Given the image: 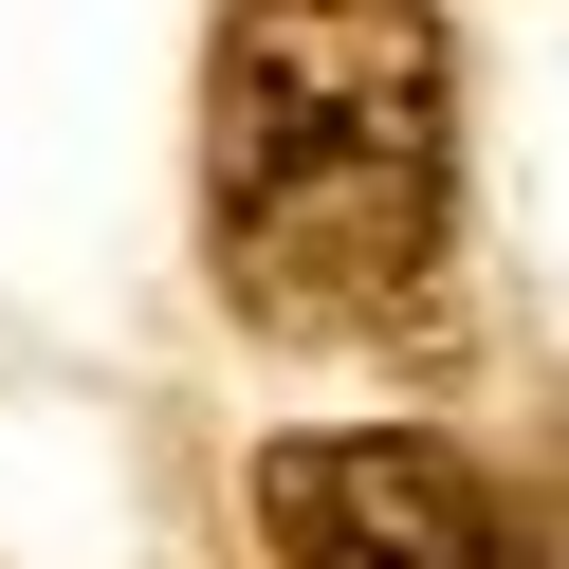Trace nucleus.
I'll return each mask as SVG.
<instances>
[{
	"mask_svg": "<svg viewBox=\"0 0 569 569\" xmlns=\"http://www.w3.org/2000/svg\"><path fill=\"white\" fill-rule=\"evenodd\" d=\"M202 239L295 349H441V0H221Z\"/></svg>",
	"mask_w": 569,
	"mask_h": 569,
	"instance_id": "f257e3e1",
	"label": "nucleus"
},
{
	"mask_svg": "<svg viewBox=\"0 0 569 569\" xmlns=\"http://www.w3.org/2000/svg\"><path fill=\"white\" fill-rule=\"evenodd\" d=\"M258 551L276 569H515V532H496L459 441L312 422V441H258Z\"/></svg>",
	"mask_w": 569,
	"mask_h": 569,
	"instance_id": "f03ea898",
	"label": "nucleus"
}]
</instances>
